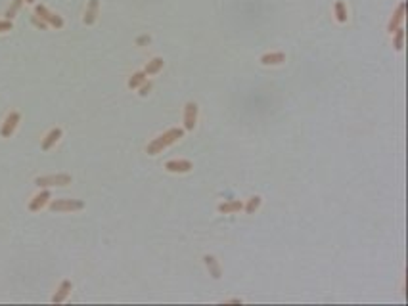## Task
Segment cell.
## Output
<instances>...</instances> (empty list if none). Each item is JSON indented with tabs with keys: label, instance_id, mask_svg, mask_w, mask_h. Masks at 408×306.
<instances>
[{
	"label": "cell",
	"instance_id": "cell-1",
	"mask_svg": "<svg viewBox=\"0 0 408 306\" xmlns=\"http://www.w3.org/2000/svg\"><path fill=\"white\" fill-rule=\"evenodd\" d=\"M182 136H184V130H180V128H171V130L163 132L161 136H157L154 142H150L148 147H146V151H148V155H157V153H161L163 149H167L171 144L178 142Z\"/></svg>",
	"mask_w": 408,
	"mask_h": 306
},
{
	"label": "cell",
	"instance_id": "cell-2",
	"mask_svg": "<svg viewBox=\"0 0 408 306\" xmlns=\"http://www.w3.org/2000/svg\"><path fill=\"white\" fill-rule=\"evenodd\" d=\"M50 209L54 213H71V211L85 209V203L79 199H56L50 203Z\"/></svg>",
	"mask_w": 408,
	"mask_h": 306
},
{
	"label": "cell",
	"instance_id": "cell-3",
	"mask_svg": "<svg viewBox=\"0 0 408 306\" xmlns=\"http://www.w3.org/2000/svg\"><path fill=\"white\" fill-rule=\"evenodd\" d=\"M35 14H36V18H40L46 25H52V27H56V29H62V27H63V19L60 18L58 14H52L44 4H36Z\"/></svg>",
	"mask_w": 408,
	"mask_h": 306
},
{
	"label": "cell",
	"instance_id": "cell-4",
	"mask_svg": "<svg viewBox=\"0 0 408 306\" xmlns=\"http://www.w3.org/2000/svg\"><path fill=\"white\" fill-rule=\"evenodd\" d=\"M35 184L38 188H50V186H67L71 184L69 174H50V176H40L36 178Z\"/></svg>",
	"mask_w": 408,
	"mask_h": 306
},
{
	"label": "cell",
	"instance_id": "cell-5",
	"mask_svg": "<svg viewBox=\"0 0 408 306\" xmlns=\"http://www.w3.org/2000/svg\"><path fill=\"white\" fill-rule=\"evenodd\" d=\"M19 119H21V115H19L18 111H12V113L6 117L4 125H2V128H0V134H2V138H10V136L14 134V130H16V128H18V125H19Z\"/></svg>",
	"mask_w": 408,
	"mask_h": 306
},
{
	"label": "cell",
	"instance_id": "cell-6",
	"mask_svg": "<svg viewBox=\"0 0 408 306\" xmlns=\"http://www.w3.org/2000/svg\"><path fill=\"white\" fill-rule=\"evenodd\" d=\"M195 121H197V104L190 102L184 108V128L186 130H194Z\"/></svg>",
	"mask_w": 408,
	"mask_h": 306
},
{
	"label": "cell",
	"instance_id": "cell-7",
	"mask_svg": "<svg viewBox=\"0 0 408 306\" xmlns=\"http://www.w3.org/2000/svg\"><path fill=\"white\" fill-rule=\"evenodd\" d=\"M405 2H401L399 6H397V10H395V14H393V18H391V21H389V27H387V31H389L391 35L401 27V23L405 21Z\"/></svg>",
	"mask_w": 408,
	"mask_h": 306
},
{
	"label": "cell",
	"instance_id": "cell-8",
	"mask_svg": "<svg viewBox=\"0 0 408 306\" xmlns=\"http://www.w3.org/2000/svg\"><path fill=\"white\" fill-rule=\"evenodd\" d=\"M48 199H50V192L48 190H44V192H40L38 195H35L33 197V201L29 203V211H33V213H36V211H40L46 203H48Z\"/></svg>",
	"mask_w": 408,
	"mask_h": 306
},
{
	"label": "cell",
	"instance_id": "cell-9",
	"mask_svg": "<svg viewBox=\"0 0 408 306\" xmlns=\"http://www.w3.org/2000/svg\"><path fill=\"white\" fill-rule=\"evenodd\" d=\"M69 293H71V281H69V279H63V281L60 283L58 291H56V295L52 297V303H63V301L67 299Z\"/></svg>",
	"mask_w": 408,
	"mask_h": 306
},
{
	"label": "cell",
	"instance_id": "cell-10",
	"mask_svg": "<svg viewBox=\"0 0 408 306\" xmlns=\"http://www.w3.org/2000/svg\"><path fill=\"white\" fill-rule=\"evenodd\" d=\"M244 209V205H242V201H224V203H220L219 205V213H222V215H234V213H240Z\"/></svg>",
	"mask_w": 408,
	"mask_h": 306
},
{
	"label": "cell",
	"instance_id": "cell-11",
	"mask_svg": "<svg viewBox=\"0 0 408 306\" xmlns=\"http://www.w3.org/2000/svg\"><path fill=\"white\" fill-rule=\"evenodd\" d=\"M60 138H62V128H52V130L46 134V138L42 140V149H44V151L52 149L54 144H56Z\"/></svg>",
	"mask_w": 408,
	"mask_h": 306
},
{
	"label": "cell",
	"instance_id": "cell-12",
	"mask_svg": "<svg viewBox=\"0 0 408 306\" xmlns=\"http://www.w3.org/2000/svg\"><path fill=\"white\" fill-rule=\"evenodd\" d=\"M165 168L169 172H190L192 170V163L190 161H169L165 165Z\"/></svg>",
	"mask_w": 408,
	"mask_h": 306
},
{
	"label": "cell",
	"instance_id": "cell-13",
	"mask_svg": "<svg viewBox=\"0 0 408 306\" xmlns=\"http://www.w3.org/2000/svg\"><path fill=\"white\" fill-rule=\"evenodd\" d=\"M98 8H100V2L98 0H90L89 6H87V12H85V23L92 25L96 18H98Z\"/></svg>",
	"mask_w": 408,
	"mask_h": 306
},
{
	"label": "cell",
	"instance_id": "cell-14",
	"mask_svg": "<svg viewBox=\"0 0 408 306\" xmlns=\"http://www.w3.org/2000/svg\"><path fill=\"white\" fill-rule=\"evenodd\" d=\"M284 61H285L284 52H270V54H265L261 57V63L263 65H278V63H284Z\"/></svg>",
	"mask_w": 408,
	"mask_h": 306
},
{
	"label": "cell",
	"instance_id": "cell-15",
	"mask_svg": "<svg viewBox=\"0 0 408 306\" xmlns=\"http://www.w3.org/2000/svg\"><path fill=\"white\" fill-rule=\"evenodd\" d=\"M203 260H205V266H207V270L211 272V276H213L215 279H219V278H220V266H219L217 258H215V256H211V254H207V256H203Z\"/></svg>",
	"mask_w": 408,
	"mask_h": 306
},
{
	"label": "cell",
	"instance_id": "cell-16",
	"mask_svg": "<svg viewBox=\"0 0 408 306\" xmlns=\"http://www.w3.org/2000/svg\"><path fill=\"white\" fill-rule=\"evenodd\" d=\"M146 77H148V75H146L144 71L134 73V75L128 79V88H130V90H134V88H140L144 83H146Z\"/></svg>",
	"mask_w": 408,
	"mask_h": 306
},
{
	"label": "cell",
	"instance_id": "cell-17",
	"mask_svg": "<svg viewBox=\"0 0 408 306\" xmlns=\"http://www.w3.org/2000/svg\"><path fill=\"white\" fill-rule=\"evenodd\" d=\"M161 69H163V59H161V57H154L152 61H148L144 73H146V75H156V73H159Z\"/></svg>",
	"mask_w": 408,
	"mask_h": 306
},
{
	"label": "cell",
	"instance_id": "cell-18",
	"mask_svg": "<svg viewBox=\"0 0 408 306\" xmlns=\"http://www.w3.org/2000/svg\"><path fill=\"white\" fill-rule=\"evenodd\" d=\"M334 10H336V18H337V21L339 23H345L347 21V6H345V2L343 0H337L336 2V6H334Z\"/></svg>",
	"mask_w": 408,
	"mask_h": 306
},
{
	"label": "cell",
	"instance_id": "cell-19",
	"mask_svg": "<svg viewBox=\"0 0 408 306\" xmlns=\"http://www.w3.org/2000/svg\"><path fill=\"white\" fill-rule=\"evenodd\" d=\"M393 35H395V38H393V46H395V50H403V44H405V29H403V27H399Z\"/></svg>",
	"mask_w": 408,
	"mask_h": 306
},
{
	"label": "cell",
	"instance_id": "cell-20",
	"mask_svg": "<svg viewBox=\"0 0 408 306\" xmlns=\"http://www.w3.org/2000/svg\"><path fill=\"white\" fill-rule=\"evenodd\" d=\"M21 4H23V0H14V2L10 4V8H8V12H6V19H14V18H16V14L19 12Z\"/></svg>",
	"mask_w": 408,
	"mask_h": 306
},
{
	"label": "cell",
	"instance_id": "cell-21",
	"mask_svg": "<svg viewBox=\"0 0 408 306\" xmlns=\"http://www.w3.org/2000/svg\"><path fill=\"white\" fill-rule=\"evenodd\" d=\"M259 205H261V197H259V195L251 197L249 199V203L246 205V213H248V215H253V213L259 209Z\"/></svg>",
	"mask_w": 408,
	"mask_h": 306
},
{
	"label": "cell",
	"instance_id": "cell-22",
	"mask_svg": "<svg viewBox=\"0 0 408 306\" xmlns=\"http://www.w3.org/2000/svg\"><path fill=\"white\" fill-rule=\"evenodd\" d=\"M12 19H0V33H8L12 31Z\"/></svg>",
	"mask_w": 408,
	"mask_h": 306
},
{
	"label": "cell",
	"instance_id": "cell-23",
	"mask_svg": "<svg viewBox=\"0 0 408 306\" xmlns=\"http://www.w3.org/2000/svg\"><path fill=\"white\" fill-rule=\"evenodd\" d=\"M150 90H152V83H144L142 86H140V96H146Z\"/></svg>",
	"mask_w": 408,
	"mask_h": 306
},
{
	"label": "cell",
	"instance_id": "cell-24",
	"mask_svg": "<svg viewBox=\"0 0 408 306\" xmlns=\"http://www.w3.org/2000/svg\"><path fill=\"white\" fill-rule=\"evenodd\" d=\"M33 23H35L36 27H40V29H46V23H44V21H42L40 18H36V16L33 18Z\"/></svg>",
	"mask_w": 408,
	"mask_h": 306
},
{
	"label": "cell",
	"instance_id": "cell-25",
	"mask_svg": "<svg viewBox=\"0 0 408 306\" xmlns=\"http://www.w3.org/2000/svg\"><path fill=\"white\" fill-rule=\"evenodd\" d=\"M148 40H150V38H148V36H142V38H140V40H138V44H142V42H148Z\"/></svg>",
	"mask_w": 408,
	"mask_h": 306
},
{
	"label": "cell",
	"instance_id": "cell-26",
	"mask_svg": "<svg viewBox=\"0 0 408 306\" xmlns=\"http://www.w3.org/2000/svg\"><path fill=\"white\" fill-rule=\"evenodd\" d=\"M23 2H29V4H33V2H35V0H23Z\"/></svg>",
	"mask_w": 408,
	"mask_h": 306
}]
</instances>
